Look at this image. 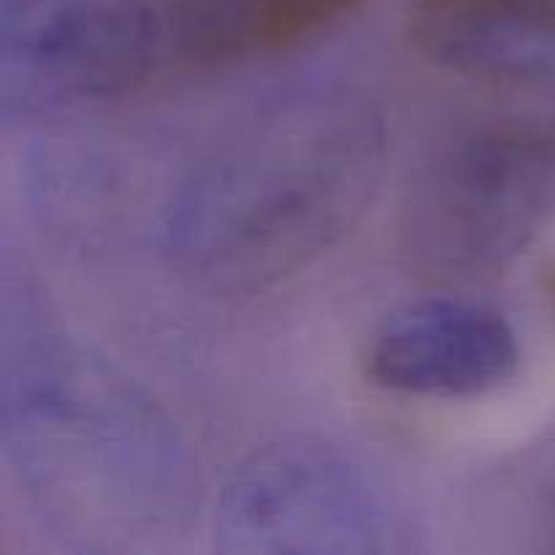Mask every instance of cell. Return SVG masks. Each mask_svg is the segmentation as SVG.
I'll return each mask as SVG.
<instances>
[{
	"mask_svg": "<svg viewBox=\"0 0 555 555\" xmlns=\"http://www.w3.org/2000/svg\"><path fill=\"white\" fill-rule=\"evenodd\" d=\"M388 125L363 92L309 85L238 119L163 215V253L211 291H258L328 253L372 206Z\"/></svg>",
	"mask_w": 555,
	"mask_h": 555,
	"instance_id": "cell-1",
	"label": "cell"
},
{
	"mask_svg": "<svg viewBox=\"0 0 555 555\" xmlns=\"http://www.w3.org/2000/svg\"><path fill=\"white\" fill-rule=\"evenodd\" d=\"M3 444L43 513L79 534H150L179 513L182 453L106 366L65 347L5 366Z\"/></svg>",
	"mask_w": 555,
	"mask_h": 555,
	"instance_id": "cell-2",
	"label": "cell"
},
{
	"mask_svg": "<svg viewBox=\"0 0 555 555\" xmlns=\"http://www.w3.org/2000/svg\"><path fill=\"white\" fill-rule=\"evenodd\" d=\"M399 209L401 255L423 280L477 285L502 276L555 222V103L444 141Z\"/></svg>",
	"mask_w": 555,
	"mask_h": 555,
	"instance_id": "cell-3",
	"label": "cell"
},
{
	"mask_svg": "<svg viewBox=\"0 0 555 555\" xmlns=\"http://www.w3.org/2000/svg\"><path fill=\"white\" fill-rule=\"evenodd\" d=\"M179 74L171 0H0L3 117L112 101Z\"/></svg>",
	"mask_w": 555,
	"mask_h": 555,
	"instance_id": "cell-4",
	"label": "cell"
},
{
	"mask_svg": "<svg viewBox=\"0 0 555 555\" xmlns=\"http://www.w3.org/2000/svg\"><path fill=\"white\" fill-rule=\"evenodd\" d=\"M393 515L361 464L325 439L263 444L228 477L215 547L238 555H366L388 551Z\"/></svg>",
	"mask_w": 555,
	"mask_h": 555,
	"instance_id": "cell-5",
	"label": "cell"
},
{
	"mask_svg": "<svg viewBox=\"0 0 555 555\" xmlns=\"http://www.w3.org/2000/svg\"><path fill=\"white\" fill-rule=\"evenodd\" d=\"M520 366L518 334L499 309L466 298H423L379 323L366 377L410 399H477Z\"/></svg>",
	"mask_w": 555,
	"mask_h": 555,
	"instance_id": "cell-6",
	"label": "cell"
},
{
	"mask_svg": "<svg viewBox=\"0 0 555 555\" xmlns=\"http://www.w3.org/2000/svg\"><path fill=\"white\" fill-rule=\"evenodd\" d=\"M406 27L423 57L459 74L555 76V0H415Z\"/></svg>",
	"mask_w": 555,
	"mask_h": 555,
	"instance_id": "cell-7",
	"label": "cell"
},
{
	"mask_svg": "<svg viewBox=\"0 0 555 555\" xmlns=\"http://www.w3.org/2000/svg\"><path fill=\"white\" fill-rule=\"evenodd\" d=\"M534 509L540 537L545 540V547L555 551V448L551 450V455H547L545 472H542L540 480H537Z\"/></svg>",
	"mask_w": 555,
	"mask_h": 555,
	"instance_id": "cell-8",
	"label": "cell"
},
{
	"mask_svg": "<svg viewBox=\"0 0 555 555\" xmlns=\"http://www.w3.org/2000/svg\"><path fill=\"white\" fill-rule=\"evenodd\" d=\"M553 293H555V285H553Z\"/></svg>",
	"mask_w": 555,
	"mask_h": 555,
	"instance_id": "cell-9",
	"label": "cell"
}]
</instances>
